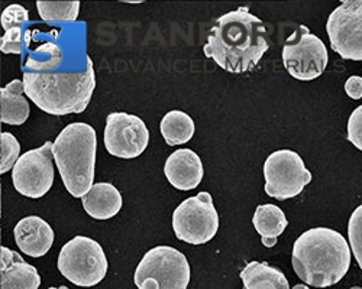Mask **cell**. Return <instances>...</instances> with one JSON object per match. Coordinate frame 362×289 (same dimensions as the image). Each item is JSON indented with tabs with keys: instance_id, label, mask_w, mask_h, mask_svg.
<instances>
[{
	"instance_id": "d4e9b609",
	"label": "cell",
	"mask_w": 362,
	"mask_h": 289,
	"mask_svg": "<svg viewBox=\"0 0 362 289\" xmlns=\"http://www.w3.org/2000/svg\"><path fill=\"white\" fill-rule=\"evenodd\" d=\"M23 49V35L22 27H12L5 31V35L0 39V51L4 54L21 55Z\"/></svg>"
},
{
	"instance_id": "7a4b0ae2",
	"label": "cell",
	"mask_w": 362,
	"mask_h": 289,
	"mask_svg": "<svg viewBox=\"0 0 362 289\" xmlns=\"http://www.w3.org/2000/svg\"><path fill=\"white\" fill-rule=\"evenodd\" d=\"M291 264L306 285L327 288L337 285L348 273L351 247L339 231L315 227L294 242Z\"/></svg>"
},
{
	"instance_id": "484cf974",
	"label": "cell",
	"mask_w": 362,
	"mask_h": 289,
	"mask_svg": "<svg viewBox=\"0 0 362 289\" xmlns=\"http://www.w3.org/2000/svg\"><path fill=\"white\" fill-rule=\"evenodd\" d=\"M348 140L362 151V104L351 113L348 119Z\"/></svg>"
},
{
	"instance_id": "f546056e",
	"label": "cell",
	"mask_w": 362,
	"mask_h": 289,
	"mask_svg": "<svg viewBox=\"0 0 362 289\" xmlns=\"http://www.w3.org/2000/svg\"><path fill=\"white\" fill-rule=\"evenodd\" d=\"M351 289H362V288H359V286H354V288H351Z\"/></svg>"
},
{
	"instance_id": "cb8c5ba5",
	"label": "cell",
	"mask_w": 362,
	"mask_h": 289,
	"mask_svg": "<svg viewBox=\"0 0 362 289\" xmlns=\"http://www.w3.org/2000/svg\"><path fill=\"white\" fill-rule=\"evenodd\" d=\"M29 20V13L28 9H25L21 5H9L4 13H2V27L5 31H9L12 27H22L23 23Z\"/></svg>"
},
{
	"instance_id": "3957f363",
	"label": "cell",
	"mask_w": 362,
	"mask_h": 289,
	"mask_svg": "<svg viewBox=\"0 0 362 289\" xmlns=\"http://www.w3.org/2000/svg\"><path fill=\"white\" fill-rule=\"evenodd\" d=\"M81 73H23L25 94L51 116L83 113L96 89L92 58Z\"/></svg>"
},
{
	"instance_id": "2e32d148",
	"label": "cell",
	"mask_w": 362,
	"mask_h": 289,
	"mask_svg": "<svg viewBox=\"0 0 362 289\" xmlns=\"http://www.w3.org/2000/svg\"><path fill=\"white\" fill-rule=\"evenodd\" d=\"M84 211L96 220L115 217L124 206V198L119 190L109 183H98L81 198Z\"/></svg>"
},
{
	"instance_id": "8992f818",
	"label": "cell",
	"mask_w": 362,
	"mask_h": 289,
	"mask_svg": "<svg viewBox=\"0 0 362 289\" xmlns=\"http://www.w3.org/2000/svg\"><path fill=\"white\" fill-rule=\"evenodd\" d=\"M58 271L71 283L83 288L100 283L109 269L102 246L90 238L76 236L58 254Z\"/></svg>"
},
{
	"instance_id": "ffe728a7",
	"label": "cell",
	"mask_w": 362,
	"mask_h": 289,
	"mask_svg": "<svg viewBox=\"0 0 362 289\" xmlns=\"http://www.w3.org/2000/svg\"><path fill=\"white\" fill-rule=\"evenodd\" d=\"M194 122L192 116L181 110L168 111L160 123V132L168 147H177L192 140L194 136Z\"/></svg>"
},
{
	"instance_id": "277c9868",
	"label": "cell",
	"mask_w": 362,
	"mask_h": 289,
	"mask_svg": "<svg viewBox=\"0 0 362 289\" xmlns=\"http://www.w3.org/2000/svg\"><path fill=\"white\" fill-rule=\"evenodd\" d=\"M96 151V130L81 122L66 126L52 142L54 162L74 198H83L95 185Z\"/></svg>"
},
{
	"instance_id": "ba28073f",
	"label": "cell",
	"mask_w": 362,
	"mask_h": 289,
	"mask_svg": "<svg viewBox=\"0 0 362 289\" xmlns=\"http://www.w3.org/2000/svg\"><path fill=\"white\" fill-rule=\"evenodd\" d=\"M329 63L323 41L313 35L308 26L298 25L283 48V64L287 73L298 81H312L320 77Z\"/></svg>"
},
{
	"instance_id": "e0dca14e",
	"label": "cell",
	"mask_w": 362,
	"mask_h": 289,
	"mask_svg": "<svg viewBox=\"0 0 362 289\" xmlns=\"http://www.w3.org/2000/svg\"><path fill=\"white\" fill-rule=\"evenodd\" d=\"M31 113V107L25 97L22 80H12L0 89V122L5 125L21 126Z\"/></svg>"
},
{
	"instance_id": "f1b7e54d",
	"label": "cell",
	"mask_w": 362,
	"mask_h": 289,
	"mask_svg": "<svg viewBox=\"0 0 362 289\" xmlns=\"http://www.w3.org/2000/svg\"><path fill=\"white\" fill-rule=\"evenodd\" d=\"M48 289H69L67 286H59V288H55V286H51V288H48Z\"/></svg>"
},
{
	"instance_id": "30bf717a",
	"label": "cell",
	"mask_w": 362,
	"mask_h": 289,
	"mask_svg": "<svg viewBox=\"0 0 362 289\" xmlns=\"http://www.w3.org/2000/svg\"><path fill=\"white\" fill-rule=\"evenodd\" d=\"M330 47L344 60L362 61V0L342 2L327 18Z\"/></svg>"
},
{
	"instance_id": "4316f807",
	"label": "cell",
	"mask_w": 362,
	"mask_h": 289,
	"mask_svg": "<svg viewBox=\"0 0 362 289\" xmlns=\"http://www.w3.org/2000/svg\"><path fill=\"white\" fill-rule=\"evenodd\" d=\"M345 92L352 100L362 99V77L352 75L345 82Z\"/></svg>"
},
{
	"instance_id": "9a60e30c",
	"label": "cell",
	"mask_w": 362,
	"mask_h": 289,
	"mask_svg": "<svg viewBox=\"0 0 362 289\" xmlns=\"http://www.w3.org/2000/svg\"><path fill=\"white\" fill-rule=\"evenodd\" d=\"M0 289H40L41 276L35 266L9 247L0 249Z\"/></svg>"
},
{
	"instance_id": "7402d4cb",
	"label": "cell",
	"mask_w": 362,
	"mask_h": 289,
	"mask_svg": "<svg viewBox=\"0 0 362 289\" xmlns=\"http://www.w3.org/2000/svg\"><path fill=\"white\" fill-rule=\"evenodd\" d=\"M19 158L21 144L18 139L9 132H2L0 135V173H6L13 169Z\"/></svg>"
},
{
	"instance_id": "83f0119b",
	"label": "cell",
	"mask_w": 362,
	"mask_h": 289,
	"mask_svg": "<svg viewBox=\"0 0 362 289\" xmlns=\"http://www.w3.org/2000/svg\"><path fill=\"white\" fill-rule=\"evenodd\" d=\"M293 289H309V288L306 285H303V283H298V285L293 286Z\"/></svg>"
},
{
	"instance_id": "603a6c76",
	"label": "cell",
	"mask_w": 362,
	"mask_h": 289,
	"mask_svg": "<svg viewBox=\"0 0 362 289\" xmlns=\"http://www.w3.org/2000/svg\"><path fill=\"white\" fill-rule=\"evenodd\" d=\"M348 238L352 254L362 269V204L354 210L348 221Z\"/></svg>"
},
{
	"instance_id": "6da1fadb",
	"label": "cell",
	"mask_w": 362,
	"mask_h": 289,
	"mask_svg": "<svg viewBox=\"0 0 362 289\" xmlns=\"http://www.w3.org/2000/svg\"><path fill=\"white\" fill-rule=\"evenodd\" d=\"M268 48L264 22L247 6H240L216 20L203 52L225 71L243 74L258 66Z\"/></svg>"
},
{
	"instance_id": "7c38bea8",
	"label": "cell",
	"mask_w": 362,
	"mask_h": 289,
	"mask_svg": "<svg viewBox=\"0 0 362 289\" xmlns=\"http://www.w3.org/2000/svg\"><path fill=\"white\" fill-rule=\"evenodd\" d=\"M103 142L110 155L122 159H134L146 149L149 132L145 122L138 116L115 111L106 119Z\"/></svg>"
},
{
	"instance_id": "ac0fdd59",
	"label": "cell",
	"mask_w": 362,
	"mask_h": 289,
	"mask_svg": "<svg viewBox=\"0 0 362 289\" xmlns=\"http://www.w3.org/2000/svg\"><path fill=\"white\" fill-rule=\"evenodd\" d=\"M252 224L261 236L262 245L265 247H274L279 236L283 235V231L288 226V220L284 211L276 204H262L257 207Z\"/></svg>"
},
{
	"instance_id": "4fadbf2b",
	"label": "cell",
	"mask_w": 362,
	"mask_h": 289,
	"mask_svg": "<svg viewBox=\"0 0 362 289\" xmlns=\"http://www.w3.org/2000/svg\"><path fill=\"white\" fill-rule=\"evenodd\" d=\"M164 173L174 188L180 191H192L200 185L204 169L200 156L194 151L178 149L167 158Z\"/></svg>"
},
{
	"instance_id": "44dd1931",
	"label": "cell",
	"mask_w": 362,
	"mask_h": 289,
	"mask_svg": "<svg viewBox=\"0 0 362 289\" xmlns=\"http://www.w3.org/2000/svg\"><path fill=\"white\" fill-rule=\"evenodd\" d=\"M37 9L44 22H74L80 2H37Z\"/></svg>"
},
{
	"instance_id": "5b68a950",
	"label": "cell",
	"mask_w": 362,
	"mask_h": 289,
	"mask_svg": "<svg viewBox=\"0 0 362 289\" xmlns=\"http://www.w3.org/2000/svg\"><path fill=\"white\" fill-rule=\"evenodd\" d=\"M134 281L138 289H187L190 283L189 260L171 246H157L144 254Z\"/></svg>"
},
{
	"instance_id": "5bb4252c",
	"label": "cell",
	"mask_w": 362,
	"mask_h": 289,
	"mask_svg": "<svg viewBox=\"0 0 362 289\" xmlns=\"http://www.w3.org/2000/svg\"><path fill=\"white\" fill-rule=\"evenodd\" d=\"M13 235L21 252L31 257L47 254L54 243L52 227L38 216H29L19 220L15 226Z\"/></svg>"
},
{
	"instance_id": "9c48e42d",
	"label": "cell",
	"mask_w": 362,
	"mask_h": 289,
	"mask_svg": "<svg viewBox=\"0 0 362 289\" xmlns=\"http://www.w3.org/2000/svg\"><path fill=\"white\" fill-rule=\"evenodd\" d=\"M264 178L267 195L283 201L300 195L313 177L297 152L280 149L265 159Z\"/></svg>"
},
{
	"instance_id": "52a82bcc",
	"label": "cell",
	"mask_w": 362,
	"mask_h": 289,
	"mask_svg": "<svg viewBox=\"0 0 362 289\" xmlns=\"http://www.w3.org/2000/svg\"><path fill=\"white\" fill-rule=\"evenodd\" d=\"M219 228V214L207 191L185 199L173 213V230L178 240L189 245H204Z\"/></svg>"
},
{
	"instance_id": "d6986e66",
	"label": "cell",
	"mask_w": 362,
	"mask_h": 289,
	"mask_svg": "<svg viewBox=\"0 0 362 289\" xmlns=\"http://www.w3.org/2000/svg\"><path fill=\"white\" fill-rule=\"evenodd\" d=\"M240 279L247 289H290L284 273L267 262H250L240 271Z\"/></svg>"
},
{
	"instance_id": "8fae6325",
	"label": "cell",
	"mask_w": 362,
	"mask_h": 289,
	"mask_svg": "<svg viewBox=\"0 0 362 289\" xmlns=\"http://www.w3.org/2000/svg\"><path fill=\"white\" fill-rule=\"evenodd\" d=\"M15 190L28 198H42L54 184L52 143L21 155L12 169Z\"/></svg>"
}]
</instances>
